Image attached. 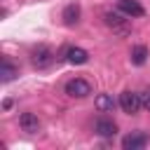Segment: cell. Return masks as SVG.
Wrapping results in <instances>:
<instances>
[{"mask_svg": "<svg viewBox=\"0 0 150 150\" xmlns=\"http://www.w3.org/2000/svg\"><path fill=\"white\" fill-rule=\"evenodd\" d=\"M103 19H105V26L112 28V33H117V35H129V33H131L129 21H127V14H120V12H105Z\"/></svg>", "mask_w": 150, "mask_h": 150, "instance_id": "cell-1", "label": "cell"}, {"mask_svg": "<svg viewBox=\"0 0 150 150\" xmlns=\"http://www.w3.org/2000/svg\"><path fill=\"white\" fill-rule=\"evenodd\" d=\"M30 61H33V66L35 68H49L52 63H54V52L47 47V45H38L33 52H30Z\"/></svg>", "mask_w": 150, "mask_h": 150, "instance_id": "cell-2", "label": "cell"}, {"mask_svg": "<svg viewBox=\"0 0 150 150\" xmlns=\"http://www.w3.org/2000/svg\"><path fill=\"white\" fill-rule=\"evenodd\" d=\"M63 89H66V94L73 96V98H84V96L91 94V84H89L84 77H73V80H68Z\"/></svg>", "mask_w": 150, "mask_h": 150, "instance_id": "cell-3", "label": "cell"}, {"mask_svg": "<svg viewBox=\"0 0 150 150\" xmlns=\"http://www.w3.org/2000/svg\"><path fill=\"white\" fill-rule=\"evenodd\" d=\"M117 103H120V108H122L127 115H134V112H138V110L143 108V103H141V94H136V91H122Z\"/></svg>", "mask_w": 150, "mask_h": 150, "instance_id": "cell-4", "label": "cell"}, {"mask_svg": "<svg viewBox=\"0 0 150 150\" xmlns=\"http://www.w3.org/2000/svg\"><path fill=\"white\" fill-rule=\"evenodd\" d=\"M145 145H148V134H143V131H131L122 138L124 150H143Z\"/></svg>", "mask_w": 150, "mask_h": 150, "instance_id": "cell-5", "label": "cell"}, {"mask_svg": "<svg viewBox=\"0 0 150 150\" xmlns=\"http://www.w3.org/2000/svg\"><path fill=\"white\" fill-rule=\"evenodd\" d=\"M63 59H66L68 63H73V66H82V63L89 61V54H87V49H82V47H66V49H63Z\"/></svg>", "mask_w": 150, "mask_h": 150, "instance_id": "cell-6", "label": "cell"}, {"mask_svg": "<svg viewBox=\"0 0 150 150\" xmlns=\"http://www.w3.org/2000/svg\"><path fill=\"white\" fill-rule=\"evenodd\" d=\"M94 131H96L98 136H103V138H110V136L117 134V124H115L110 117H98V120L94 122Z\"/></svg>", "mask_w": 150, "mask_h": 150, "instance_id": "cell-7", "label": "cell"}, {"mask_svg": "<svg viewBox=\"0 0 150 150\" xmlns=\"http://www.w3.org/2000/svg\"><path fill=\"white\" fill-rule=\"evenodd\" d=\"M117 9L127 16H143L145 14V9L138 0H117Z\"/></svg>", "mask_w": 150, "mask_h": 150, "instance_id": "cell-8", "label": "cell"}, {"mask_svg": "<svg viewBox=\"0 0 150 150\" xmlns=\"http://www.w3.org/2000/svg\"><path fill=\"white\" fill-rule=\"evenodd\" d=\"M19 127H21L26 134H38V131H40V120H38V115H33V112H21Z\"/></svg>", "mask_w": 150, "mask_h": 150, "instance_id": "cell-9", "label": "cell"}, {"mask_svg": "<svg viewBox=\"0 0 150 150\" xmlns=\"http://www.w3.org/2000/svg\"><path fill=\"white\" fill-rule=\"evenodd\" d=\"M61 19H63V23H66V26H75V23L80 21V5H77V2L66 5V7H63Z\"/></svg>", "mask_w": 150, "mask_h": 150, "instance_id": "cell-10", "label": "cell"}, {"mask_svg": "<svg viewBox=\"0 0 150 150\" xmlns=\"http://www.w3.org/2000/svg\"><path fill=\"white\" fill-rule=\"evenodd\" d=\"M16 75H19V68H16V66H14V63H12L7 56H2V70H0V80L7 84V82H12Z\"/></svg>", "mask_w": 150, "mask_h": 150, "instance_id": "cell-11", "label": "cell"}, {"mask_svg": "<svg viewBox=\"0 0 150 150\" xmlns=\"http://www.w3.org/2000/svg\"><path fill=\"white\" fill-rule=\"evenodd\" d=\"M115 108V98L110 94H98L96 96V110L98 112H112Z\"/></svg>", "mask_w": 150, "mask_h": 150, "instance_id": "cell-12", "label": "cell"}, {"mask_svg": "<svg viewBox=\"0 0 150 150\" xmlns=\"http://www.w3.org/2000/svg\"><path fill=\"white\" fill-rule=\"evenodd\" d=\"M145 61H148V47H145V45L131 47V63H134V66H143Z\"/></svg>", "mask_w": 150, "mask_h": 150, "instance_id": "cell-13", "label": "cell"}, {"mask_svg": "<svg viewBox=\"0 0 150 150\" xmlns=\"http://www.w3.org/2000/svg\"><path fill=\"white\" fill-rule=\"evenodd\" d=\"M141 103H143L145 110H150V89H143L141 91Z\"/></svg>", "mask_w": 150, "mask_h": 150, "instance_id": "cell-14", "label": "cell"}, {"mask_svg": "<svg viewBox=\"0 0 150 150\" xmlns=\"http://www.w3.org/2000/svg\"><path fill=\"white\" fill-rule=\"evenodd\" d=\"M2 108H5V110H7V108H12V101H9V98H5V101H2Z\"/></svg>", "mask_w": 150, "mask_h": 150, "instance_id": "cell-15", "label": "cell"}]
</instances>
